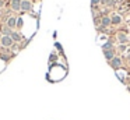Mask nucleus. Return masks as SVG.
Segmentation results:
<instances>
[{"instance_id":"1","label":"nucleus","mask_w":130,"mask_h":120,"mask_svg":"<svg viewBox=\"0 0 130 120\" xmlns=\"http://www.w3.org/2000/svg\"><path fill=\"white\" fill-rule=\"evenodd\" d=\"M13 39H11V36H7V35H4V36H2V45H3V46H11L13 45Z\"/></svg>"},{"instance_id":"2","label":"nucleus","mask_w":130,"mask_h":120,"mask_svg":"<svg viewBox=\"0 0 130 120\" xmlns=\"http://www.w3.org/2000/svg\"><path fill=\"white\" fill-rule=\"evenodd\" d=\"M21 10L23 11L31 10V3H29L28 0H21Z\"/></svg>"},{"instance_id":"3","label":"nucleus","mask_w":130,"mask_h":120,"mask_svg":"<svg viewBox=\"0 0 130 120\" xmlns=\"http://www.w3.org/2000/svg\"><path fill=\"white\" fill-rule=\"evenodd\" d=\"M11 8L13 10H20L21 8V0H11Z\"/></svg>"},{"instance_id":"4","label":"nucleus","mask_w":130,"mask_h":120,"mask_svg":"<svg viewBox=\"0 0 130 120\" xmlns=\"http://www.w3.org/2000/svg\"><path fill=\"white\" fill-rule=\"evenodd\" d=\"M7 27H9V28H14V27H17V20H15L14 17H10V18L7 20Z\"/></svg>"},{"instance_id":"5","label":"nucleus","mask_w":130,"mask_h":120,"mask_svg":"<svg viewBox=\"0 0 130 120\" xmlns=\"http://www.w3.org/2000/svg\"><path fill=\"white\" fill-rule=\"evenodd\" d=\"M10 36H11V39H13L14 42H20L21 39H23V36H21L18 32H14V31L11 32V35H10Z\"/></svg>"},{"instance_id":"6","label":"nucleus","mask_w":130,"mask_h":120,"mask_svg":"<svg viewBox=\"0 0 130 120\" xmlns=\"http://www.w3.org/2000/svg\"><path fill=\"white\" fill-rule=\"evenodd\" d=\"M112 64H113V67H118L119 64H120V60H119V59H113Z\"/></svg>"},{"instance_id":"7","label":"nucleus","mask_w":130,"mask_h":120,"mask_svg":"<svg viewBox=\"0 0 130 120\" xmlns=\"http://www.w3.org/2000/svg\"><path fill=\"white\" fill-rule=\"evenodd\" d=\"M112 56H113V53L112 52H105V57L109 60V59H112Z\"/></svg>"},{"instance_id":"8","label":"nucleus","mask_w":130,"mask_h":120,"mask_svg":"<svg viewBox=\"0 0 130 120\" xmlns=\"http://www.w3.org/2000/svg\"><path fill=\"white\" fill-rule=\"evenodd\" d=\"M109 22H110V20H109V18H106V17H105V18L102 20V24H104V25H108Z\"/></svg>"},{"instance_id":"9","label":"nucleus","mask_w":130,"mask_h":120,"mask_svg":"<svg viewBox=\"0 0 130 120\" xmlns=\"http://www.w3.org/2000/svg\"><path fill=\"white\" fill-rule=\"evenodd\" d=\"M112 21L115 22V24H118V22L120 21V17H118V15H116V17H113V20H112Z\"/></svg>"},{"instance_id":"10","label":"nucleus","mask_w":130,"mask_h":120,"mask_svg":"<svg viewBox=\"0 0 130 120\" xmlns=\"http://www.w3.org/2000/svg\"><path fill=\"white\" fill-rule=\"evenodd\" d=\"M120 41L124 42V41H126V36H124V35H120Z\"/></svg>"},{"instance_id":"11","label":"nucleus","mask_w":130,"mask_h":120,"mask_svg":"<svg viewBox=\"0 0 130 120\" xmlns=\"http://www.w3.org/2000/svg\"><path fill=\"white\" fill-rule=\"evenodd\" d=\"M98 2H99V0H92V4H96Z\"/></svg>"},{"instance_id":"12","label":"nucleus","mask_w":130,"mask_h":120,"mask_svg":"<svg viewBox=\"0 0 130 120\" xmlns=\"http://www.w3.org/2000/svg\"><path fill=\"white\" fill-rule=\"evenodd\" d=\"M0 39H2V31H0Z\"/></svg>"}]
</instances>
